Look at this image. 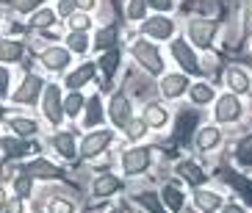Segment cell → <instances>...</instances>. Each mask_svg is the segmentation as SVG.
Listing matches in <instances>:
<instances>
[{"mask_svg":"<svg viewBox=\"0 0 252 213\" xmlns=\"http://www.w3.org/2000/svg\"><path fill=\"white\" fill-rule=\"evenodd\" d=\"M189 42H194V47H211L216 30H219V20H205V17H194L189 20Z\"/></svg>","mask_w":252,"mask_h":213,"instance_id":"1","label":"cell"},{"mask_svg":"<svg viewBox=\"0 0 252 213\" xmlns=\"http://www.w3.org/2000/svg\"><path fill=\"white\" fill-rule=\"evenodd\" d=\"M169 50H172V59L183 66V72H189V75H200V72H202L200 59H197L194 47L186 42V39H172V42H169Z\"/></svg>","mask_w":252,"mask_h":213,"instance_id":"2","label":"cell"},{"mask_svg":"<svg viewBox=\"0 0 252 213\" xmlns=\"http://www.w3.org/2000/svg\"><path fill=\"white\" fill-rule=\"evenodd\" d=\"M133 56H136V61H139V64L144 66L150 75H161L163 72V59H161V53H158L156 44L136 42L133 44Z\"/></svg>","mask_w":252,"mask_h":213,"instance_id":"3","label":"cell"},{"mask_svg":"<svg viewBox=\"0 0 252 213\" xmlns=\"http://www.w3.org/2000/svg\"><path fill=\"white\" fill-rule=\"evenodd\" d=\"M141 33L150 39H158V42H166L175 33V20H169L166 14H156L141 22Z\"/></svg>","mask_w":252,"mask_h":213,"instance_id":"4","label":"cell"},{"mask_svg":"<svg viewBox=\"0 0 252 213\" xmlns=\"http://www.w3.org/2000/svg\"><path fill=\"white\" fill-rule=\"evenodd\" d=\"M150 161H153V150L150 147L125 150V155H122V169H125V175H141L150 166Z\"/></svg>","mask_w":252,"mask_h":213,"instance_id":"5","label":"cell"},{"mask_svg":"<svg viewBox=\"0 0 252 213\" xmlns=\"http://www.w3.org/2000/svg\"><path fill=\"white\" fill-rule=\"evenodd\" d=\"M216 122H236L241 117V103L236 94H222L216 100V111H214Z\"/></svg>","mask_w":252,"mask_h":213,"instance_id":"6","label":"cell"},{"mask_svg":"<svg viewBox=\"0 0 252 213\" xmlns=\"http://www.w3.org/2000/svg\"><path fill=\"white\" fill-rule=\"evenodd\" d=\"M189 91V78L180 72H172V75H163L161 78V94L169 97V100H178Z\"/></svg>","mask_w":252,"mask_h":213,"instance_id":"7","label":"cell"},{"mask_svg":"<svg viewBox=\"0 0 252 213\" xmlns=\"http://www.w3.org/2000/svg\"><path fill=\"white\" fill-rule=\"evenodd\" d=\"M111 119L117 127H127V122H130V100H127L125 91H117V94L111 97Z\"/></svg>","mask_w":252,"mask_h":213,"instance_id":"8","label":"cell"},{"mask_svg":"<svg viewBox=\"0 0 252 213\" xmlns=\"http://www.w3.org/2000/svg\"><path fill=\"white\" fill-rule=\"evenodd\" d=\"M45 114L53 125L61 122V91L59 86H47L45 89Z\"/></svg>","mask_w":252,"mask_h":213,"instance_id":"9","label":"cell"},{"mask_svg":"<svg viewBox=\"0 0 252 213\" xmlns=\"http://www.w3.org/2000/svg\"><path fill=\"white\" fill-rule=\"evenodd\" d=\"M108 141H111V130H94V133H89V136L83 139L81 152L83 155H97V152H103L105 150Z\"/></svg>","mask_w":252,"mask_h":213,"instance_id":"10","label":"cell"},{"mask_svg":"<svg viewBox=\"0 0 252 213\" xmlns=\"http://www.w3.org/2000/svg\"><path fill=\"white\" fill-rule=\"evenodd\" d=\"M39 89H42V81H39L36 75H28L25 83L14 91V100H17V103H36Z\"/></svg>","mask_w":252,"mask_h":213,"instance_id":"11","label":"cell"},{"mask_svg":"<svg viewBox=\"0 0 252 213\" xmlns=\"http://www.w3.org/2000/svg\"><path fill=\"white\" fill-rule=\"evenodd\" d=\"M222 141V130L216 125H208L202 127L200 133H197V139H194V144H197V150H202V152H208V150H214L216 144Z\"/></svg>","mask_w":252,"mask_h":213,"instance_id":"12","label":"cell"},{"mask_svg":"<svg viewBox=\"0 0 252 213\" xmlns=\"http://www.w3.org/2000/svg\"><path fill=\"white\" fill-rule=\"evenodd\" d=\"M194 125H197V114L194 111H183L178 117V125H175V139L180 144H189V136H191Z\"/></svg>","mask_w":252,"mask_h":213,"instance_id":"13","label":"cell"},{"mask_svg":"<svg viewBox=\"0 0 252 213\" xmlns=\"http://www.w3.org/2000/svg\"><path fill=\"white\" fill-rule=\"evenodd\" d=\"M42 64L47 66V69H64V66L69 64V53L61 50V47H47V50H42Z\"/></svg>","mask_w":252,"mask_h":213,"instance_id":"14","label":"cell"},{"mask_svg":"<svg viewBox=\"0 0 252 213\" xmlns=\"http://www.w3.org/2000/svg\"><path fill=\"white\" fill-rule=\"evenodd\" d=\"M178 175L183 177V180H186L189 185H194V188H197V185H202V183L208 180V175H205V172H202L200 166H197V163H191V161L178 163Z\"/></svg>","mask_w":252,"mask_h":213,"instance_id":"15","label":"cell"},{"mask_svg":"<svg viewBox=\"0 0 252 213\" xmlns=\"http://www.w3.org/2000/svg\"><path fill=\"white\" fill-rule=\"evenodd\" d=\"M227 86H230V91H233V94H247V91H250V75L244 72V69H238V66H233V69H230L227 72Z\"/></svg>","mask_w":252,"mask_h":213,"instance_id":"16","label":"cell"},{"mask_svg":"<svg viewBox=\"0 0 252 213\" xmlns=\"http://www.w3.org/2000/svg\"><path fill=\"white\" fill-rule=\"evenodd\" d=\"M194 205L200 208L202 213H214L222 208V197L214 191H194Z\"/></svg>","mask_w":252,"mask_h":213,"instance_id":"17","label":"cell"},{"mask_svg":"<svg viewBox=\"0 0 252 213\" xmlns=\"http://www.w3.org/2000/svg\"><path fill=\"white\" fill-rule=\"evenodd\" d=\"M144 122H147V127H163L166 122H169V114H166V108L158 103H150L147 108H144Z\"/></svg>","mask_w":252,"mask_h":213,"instance_id":"18","label":"cell"},{"mask_svg":"<svg viewBox=\"0 0 252 213\" xmlns=\"http://www.w3.org/2000/svg\"><path fill=\"white\" fill-rule=\"evenodd\" d=\"M23 175H31V177H42V180H53V177H61V172L47 161H33L31 166H25Z\"/></svg>","mask_w":252,"mask_h":213,"instance_id":"19","label":"cell"},{"mask_svg":"<svg viewBox=\"0 0 252 213\" xmlns=\"http://www.w3.org/2000/svg\"><path fill=\"white\" fill-rule=\"evenodd\" d=\"M161 199H163V205L169 208V211H175V213H178L180 208H183V202H186V199H183V191H180L178 185H172V183L163 185Z\"/></svg>","mask_w":252,"mask_h":213,"instance_id":"20","label":"cell"},{"mask_svg":"<svg viewBox=\"0 0 252 213\" xmlns=\"http://www.w3.org/2000/svg\"><path fill=\"white\" fill-rule=\"evenodd\" d=\"M214 94H216V91H214L211 83H194V86H189V97H191V103H197V105L211 103Z\"/></svg>","mask_w":252,"mask_h":213,"instance_id":"21","label":"cell"},{"mask_svg":"<svg viewBox=\"0 0 252 213\" xmlns=\"http://www.w3.org/2000/svg\"><path fill=\"white\" fill-rule=\"evenodd\" d=\"M119 180L111 175H103V177H97L94 180V197H111L114 191H119Z\"/></svg>","mask_w":252,"mask_h":213,"instance_id":"22","label":"cell"},{"mask_svg":"<svg viewBox=\"0 0 252 213\" xmlns=\"http://www.w3.org/2000/svg\"><path fill=\"white\" fill-rule=\"evenodd\" d=\"M100 119H103V105H100V97H92L89 108H86V117H83V125L94 127V125H100Z\"/></svg>","mask_w":252,"mask_h":213,"instance_id":"23","label":"cell"},{"mask_svg":"<svg viewBox=\"0 0 252 213\" xmlns=\"http://www.w3.org/2000/svg\"><path fill=\"white\" fill-rule=\"evenodd\" d=\"M114 44H117V28L114 25H108V28H103L100 33H97V39H94V47L97 50H111Z\"/></svg>","mask_w":252,"mask_h":213,"instance_id":"24","label":"cell"},{"mask_svg":"<svg viewBox=\"0 0 252 213\" xmlns=\"http://www.w3.org/2000/svg\"><path fill=\"white\" fill-rule=\"evenodd\" d=\"M20 56H23V47H20V42L0 39V61H17Z\"/></svg>","mask_w":252,"mask_h":213,"instance_id":"25","label":"cell"},{"mask_svg":"<svg viewBox=\"0 0 252 213\" xmlns=\"http://www.w3.org/2000/svg\"><path fill=\"white\" fill-rule=\"evenodd\" d=\"M92 75H94V64H83L81 69H75V72L67 78V86H69V89L83 86V83H86V81L92 78Z\"/></svg>","mask_w":252,"mask_h":213,"instance_id":"26","label":"cell"},{"mask_svg":"<svg viewBox=\"0 0 252 213\" xmlns=\"http://www.w3.org/2000/svg\"><path fill=\"white\" fill-rule=\"evenodd\" d=\"M0 147L6 150L8 158H23L25 152H31V144H25V141H14V139H3L0 141Z\"/></svg>","mask_w":252,"mask_h":213,"instance_id":"27","label":"cell"},{"mask_svg":"<svg viewBox=\"0 0 252 213\" xmlns=\"http://www.w3.org/2000/svg\"><path fill=\"white\" fill-rule=\"evenodd\" d=\"M236 161L241 166H252V136H247L236 144Z\"/></svg>","mask_w":252,"mask_h":213,"instance_id":"28","label":"cell"},{"mask_svg":"<svg viewBox=\"0 0 252 213\" xmlns=\"http://www.w3.org/2000/svg\"><path fill=\"white\" fill-rule=\"evenodd\" d=\"M97 64H100V69H103V75H105V78H111V75L117 72V64H119V53L114 50V47H111V50H105V53H103V59L97 61Z\"/></svg>","mask_w":252,"mask_h":213,"instance_id":"29","label":"cell"},{"mask_svg":"<svg viewBox=\"0 0 252 213\" xmlns=\"http://www.w3.org/2000/svg\"><path fill=\"white\" fill-rule=\"evenodd\" d=\"M56 150H59L64 158H72L75 155V141H72V133H59L56 136Z\"/></svg>","mask_w":252,"mask_h":213,"instance_id":"30","label":"cell"},{"mask_svg":"<svg viewBox=\"0 0 252 213\" xmlns=\"http://www.w3.org/2000/svg\"><path fill=\"white\" fill-rule=\"evenodd\" d=\"M67 42H69V50H75V53L89 50V36H86V30H72Z\"/></svg>","mask_w":252,"mask_h":213,"instance_id":"31","label":"cell"},{"mask_svg":"<svg viewBox=\"0 0 252 213\" xmlns=\"http://www.w3.org/2000/svg\"><path fill=\"white\" fill-rule=\"evenodd\" d=\"M227 180H230L233 185H236L238 191H241V197H244L247 202L252 205V183H250V180H244V177H236V175H230V172H227Z\"/></svg>","mask_w":252,"mask_h":213,"instance_id":"32","label":"cell"},{"mask_svg":"<svg viewBox=\"0 0 252 213\" xmlns=\"http://www.w3.org/2000/svg\"><path fill=\"white\" fill-rule=\"evenodd\" d=\"M147 14V0H130L127 3V20H144Z\"/></svg>","mask_w":252,"mask_h":213,"instance_id":"33","label":"cell"},{"mask_svg":"<svg viewBox=\"0 0 252 213\" xmlns=\"http://www.w3.org/2000/svg\"><path fill=\"white\" fill-rule=\"evenodd\" d=\"M31 185H33V177L31 175H20L14 180V191H17V197L23 199V197H31Z\"/></svg>","mask_w":252,"mask_h":213,"instance_id":"34","label":"cell"},{"mask_svg":"<svg viewBox=\"0 0 252 213\" xmlns=\"http://www.w3.org/2000/svg\"><path fill=\"white\" fill-rule=\"evenodd\" d=\"M11 130L17 136H31V133H36V125L31 119H11Z\"/></svg>","mask_w":252,"mask_h":213,"instance_id":"35","label":"cell"},{"mask_svg":"<svg viewBox=\"0 0 252 213\" xmlns=\"http://www.w3.org/2000/svg\"><path fill=\"white\" fill-rule=\"evenodd\" d=\"M144 130H147V122H144V119H130V122H127V139H141V136H144Z\"/></svg>","mask_w":252,"mask_h":213,"instance_id":"36","label":"cell"},{"mask_svg":"<svg viewBox=\"0 0 252 213\" xmlns=\"http://www.w3.org/2000/svg\"><path fill=\"white\" fill-rule=\"evenodd\" d=\"M139 202H141L144 208H147L150 213H166V211H163V205L158 202V197H156V194H141V197H139Z\"/></svg>","mask_w":252,"mask_h":213,"instance_id":"37","label":"cell"},{"mask_svg":"<svg viewBox=\"0 0 252 213\" xmlns=\"http://www.w3.org/2000/svg\"><path fill=\"white\" fill-rule=\"evenodd\" d=\"M81 105H83V97H81V94H69L67 100H64V114L75 117V114L81 111Z\"/></svg>","mask_w":252,"mask_h":213,"instance_id":"38","label":"cell"},{"mask_svg":"<svg viewBox=\"0 0 252 213\" xmlns=\"http://www.w3.org/2000/svg\"><path fill=\"white\" fill-rule=\"evenodd\" d=\"M45 0H14V8L20 11V14H28V11H33L36 6H42Z\"/></svg>","mask_w":252,"mask_h":213,"instance_id":"39","label":"cell"},{"mask_svg":"<svg viewBox=\"0 0 252 213\" xmlns=\"http://www.w3.org/2000/svg\"><path fill=\"white\" fill-rule=\"evenodd\" d=\"M33 25H39V28H50L53 25V11H36V14H33Z\"/></svg>","mask_w":252,"mask_h":213,"instance_id":"40","label":"cell"},{"mask_svg":"<svg viewBox=\"0 0 252 213\" xmlns=\"http://www.w3.org/2000/svg\"><path fill=\"white\" fill-rule=\"evenodd\" d=\"M69 25H72L75 30H86L92 25V20L86 14H72V17H69Z\"/></svg>","mask_w":252,"mask_h":213,"instance_id":"41","label":"cell"},{"mask_svg":"<svg viewBox=\"0 0 252 213\" xmlns=\"http://www.w3.org/2000/svg\"><path fill=\"white\" fill-rule=\"evenodd\" d=\"M244 36H252V0H244Z\"/></svg>","mask_w":252,"mask_h":213,"instance_id":"42","label":"cell"},{"mask_svg":"<svg viewBox=\"0 0 252 213\" xmlns=\"http://www.w3.org/2000/svg\"><path fill=\"white\" fill-rule=\"evenodd\" d=\"M50 213H75V208L69 205L67 199H53V202H50Z\"/></svg>","mask_w":252,"mask_h":213,"instance_id":"43","label":"cell"},{"mask_svg":"<svg viewBox=\"0 0 252 213\" xmlns=\"http://www.w3.org/2000/svg\"><path fill=\"white\" fill-rule=\"evenodd\" d=\"M147 6H153L156 8V11H172V8H175V0H147Z\"/></svg>","mask_w":252,"mask_h":213,"instance_id":"44","label":"cell"},{"mask_svg":"<svg viewBox=\"0 0 252 213\" xmlns=\"http://www.w3.org/2000/svg\"><path fill=\"white\" fill-rule=\"evenodd\" d=\"M3 208H6V213H23V202H20V197H17V199H8Z\"/></svg>","mask_w":252,"mask_h":213,"instance_id":"45","label":"cell"},{"mask_svg":"<svg viewBox=\"0 0 252 213\" xmlns=\"http://www.w3.org/2000/svg\"><path fill=\"white\" fill-rule=\"evenodd\" d=\"M59 11H61V14H72V11H75V0H61Z\"/></svg>","mask_w":252,"mask_h":213,"instance_id":"46","label":"cell"},{"mask_svg":"<svg viewBox=\"0 0 252 213\" xmlns=\"http://www.w3.org/2000/svg\"><path fill=\"white\" fill-rule=\"evenodd\" d=\"M6 86H8V72L0 66V91H6Z\"/></svg>","mask_w":252,"mask_h":213,"instance_id":"47","label":"cell"},{"mask_svg":"<svg viewBox=\"0 0 252 213\" xmlns=\"http://www.w3.org/2000/svg\"><path fill=\"white\" fill-rule=\"evenodd\" d=\"M75 3H78V6L83 8V11H89V8L94 6V0H75Z\"/></svg>","mask_w":252,"mask_h":213,"instance_id":"48","label":"cell"},{"mask_svg":"<svg viewBox=\"0 0 252 213\" xmlns=\"http://www.w3.org/2000/svg\"><path fill=\"white\" fill-rule=\"evenodd\" d=\"M224 213H247L244 208H238V205H227L224 208Z\"/></svg>","mask_w":252,"mask_h":213,"instance_id":"49","label":"cell"},{"mask_svg":"<svg viewBox=\"0 0 252 213\" xmlns=\"http://www.w3.org/2000/svg\"><path fill=\"white\" fill-rule=\"evenodd\" d=\"M6 205V194H3V188H0V208Z\"/></svg>","mask_w":252,"mask_h":213,"instance_id":"50","label":"cell"},{"mask_svg":"<svg viewBox=\"0 0 252 213\" xmlns=\"http://www.w3.org/2000/svg\"><path fill=\"white\" fill-rule=\"evenodd\" d=\"M0 119H3V108H0Z\"/></svg>","mask_w":252,"mask_h":213,"instance_id":"51","label":"cell"},{"mask_svg":"<svg viewBox=\"0 0 252 213\" xmlns=\"http://www.w3.org/2000/svg\"><path fill=\"white\" fill-rule=\"evenodd\" d=\"M111 213H122V211H111Z\"/></svg>","mask_w":252,"mask_h":213,"instance_id":"52","label":"cell"}]
</instances>
